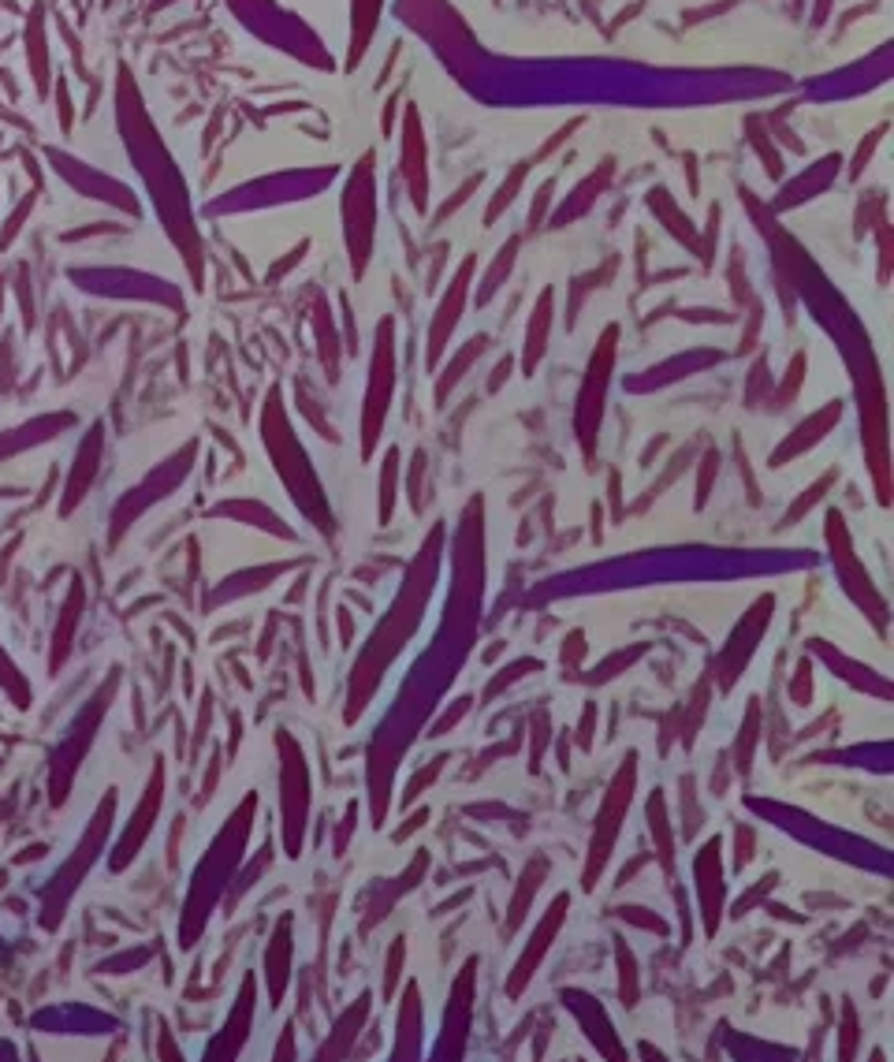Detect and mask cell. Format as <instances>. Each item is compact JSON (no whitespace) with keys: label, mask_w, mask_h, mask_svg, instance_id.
Here are the masks:
<instances>
[{"label":"cell","mask_w":894,"mask_h":1062,"mask_svg":"<svg viewBox=\"0 0 894 1062\" xmlns=\"http://www.w3.org/2000/svg\"><path fill=\"white\" fill-rule=\"evenodd\" d=\"M611 168H615V164H611V161H604V164H600V172H593V176L585 179V183H582V187H578V191L570 194V202L563 205V209H559V213H556V220H552V224H567V220H574V217H578V213H585V209H589V202H593V194H600V191H604V187H608Z\"/></svg>","instance_id":"cell-9"},{"label":"cell","mask_w":894,"mask_h":1062,"mask_svg":"<svg viewBox=\"0 0 894 1062\" xmlns=\"http://www.w3.org/2000/svg\"><path fill=\"white\" fill-rule=\"evenodd\" d=\"M827 15H831V0H816V12H813V27H824Z\"/></svg>","instance_id":"cell-21"},{"label":"cell","mask_w":894,"mask_h":1062,"mask_svg":"<svg viewBox=\"0 0 894 1062\" xmlns=\"http://www.w3.org/2000/svg\"><path fill=\"white\" fill-rule=\"evenodd\" d=\"M749 138H753V146H757L760 161H764V168H768V176H772V179L783 176V161H779V150H772V142H768V135L760 131L757 123H749Z\"/></svg>","instance_id":"cell-15"},{"label":"cell","mask_w":894,"mask_h":1062,"mask_svg":"<svg viewBox=\"0 0 894 1062\" xmlns=\"http://www.w3.org/2000/svg\"><path fill=\"white\" fill-rule=\"evenodd\" d=\"M552 191H556V183L548 179V183H544V187H541V194L533 198V209H529V224H533V228H537V224H541V220H544V213H548V202H552Z\"/></svg>","instance_id":"cell-19"},{"label":"cell","mask_w":894,"mask_h":1062,"mask_svg":"<svg viewBox=\"0 0 894 1062\" xmlns=\"http://www.w3.org/2000/svg\"><path fill=\"white\" fill-rule=\"evenodd\" d=\"M481 351H485V336H477V340H470L466 347H462L459 358L451 362V369H447L444 377H440V388H436V399H440V403H444V395L451 392V388H455V381H459L462 373H466V366H470V362H474V358H477Z\"/></svg>","instance_id":"cell-13"},{"label":"cell","mask_w":894,"mask_h":1062,"mask_svg":"<svg viewBox=\"0 0 894 1062\" xmlns=\"http://www.w3.org/2000/svg\"><path fill=\"white\" fill-rule=\"evenodd\" d=\"M883 131H887V127H876V131H868V138H865V142H861V146H857L854 164H850V176H854V179L861 176V172H865V164L872 161V153H876V146H880Z\"/></svg>","instance_id":"cell-17"},{"label":"cell","mask_w":894,"mask_h":1062,"mask_svg":"<svg viewBox=\"0 0 894 1062\" xmlns=\"http://www.w3.org/2000/svg\"><path fill=\"white\" fill-rule=\"evenodd\" d=\"M854 1036H857V1029H854V1010L846 1007V1033H842V1062L854 1059Z\"/></svg>","instance_id":"cell-20"},{"label":"cell","mask_w":894,"mask_h":1062,"mask_svg":"<svg viewBox=\"0 0 894 1062\" xmlns=\"http://www.w3.org/2000/svg\"><path fill=\"white\" fill-rule=\"evenodd\" d=\"M801 4H805V0H790V8H794V12H798Z\"/></svg>","instance_id":"cell-22"},{"label":"cell","mask_w":894,"mask_h":1062,"mask_svg":"<svg viewBox=\"0 0 894 1062\" xmlns=\"http://www.w3.org/2000/svg\"><path fill=\"white\" fill-rule=\"evenodd\" d=\"M403 168H407L410 179V198L418 209H425L429 202V172H425V135H421V116L418 109L410 105L407 120H403Z\"/></svg>","instance_id":"cell-4"},{"label":"cell","mask_w":894,"mask_h":1062,"mask_svg":"<svg viewBox=\"0 0 894 1062\" xmlns=\"http://www.w3.org/2000/svg\"><path fill=\"white\" fill-rule=\"evenodd\" d=\"M34 53V79L45 90V38H41V15H34V23L27 30V56Z\"/></svg>","instance_id":"cell-16"},{"label":"cell","mask_w":894,"mask_h":1062,"mask_svg":"<svg viewBox=\"0 0 894 1062\" xmlns=\"http://www.w3.org/2000/svg\"><path fill=\"white\" fill-rule=\"evenodd\" d=\"M567 906H570V899H567V895H563V899H556V906H552V913L544 917L541 932H533V940H529L526 954L518 958V969H515V973H511V981H507V995H511V999H518V995H522V988H526V984H529V977H533V969H537V962H541V958H544V951H548V943H552V936H556L559 917L567 913Z\"/></svg>","instance_id":"cell-5"},{"label":"cell","mask_w":894,"mask_h":1062,"mask_svg":"<svg viewBox=\"0 0 894 1062\" xmlns=\"http://www.w3.org/2000/svg\"><path fill=\"white\" fill-rule=\"evenodd\" d=\"M369 161H362V168H354V179L347 187V243H351V261H354V273L362 276L366 273V258H369V232H373V194H369Z\"/></svg>","instance_id":"cell-2"},{"label":"cell","mask_w":894,"mask_h":1062,"mask_svg":"<svg viewBox=\"0 0 894 1062\" xmlns=\"http://www.w3.org/2000/svg\"><path fill=\"white\" fill-rule=\"evenodd\" d=\"M548 332H552V291H544L541 302L533 306L529 317V332H526V373L537 369V362L548 351Z\"/></svg>","instance_id":"cell-7"},{"label":"cell","mask_w":894,"mask_h":1062,"mask_svg":"<svg viewBox=\"0 0 894 1062\" xmlns=\"http://www.w3.org/2000/svg\"><path fill=\"white\" fill-rule=\"evenodd\" d=\"M474 258H466L462 261V269L455 273V280H451V287H447V295L440 299V310H436L433 317V332H429V362L436 366V358H440V351H444V343L447 336L455 332V325H459V317H462V306H466V291H470V276H474Z\"/></svg>","instance_id":"cell-3"},{"label":"cell","mask_w":894,"mask_h":1062,"mask_svg":"<svg viewBox=\"0 0 894 1062\" xmlns=\"http://www.w3.org/2000/svg\"><path fill=\"white\" fill-rule=\"evenodd\" d=\"M380 8L384 0H351V53H347V68H354L369 49V38L377 30Z\"/></svg>","instance_id":"cell-6"},{"label":"cell","mask_w":894,"mask_h":1062,"mask_svg":"<svg viewBox=\"0 0 894 1062\" xmlns=\"http://www.w3.org/2000/svg\"><path fill=\"white\" fill-rule=\"evenodd\" d=\"M839 164H842V157L835 153V157H824V161L816 164L813 172H809V179H805V176L794 179V183H790V187L783 191V198H779V209H790V205H798L801 198H813V194H820V187H827V179L839 176Z\"/></svg>","instance_id":"cell-8"},{"label":"cell","mask_w":894,"mask_h":1062,"mask_svg":"<svg viewBox=\"0 0 894 1062\" xmlns=\"http://www.w3.org/2000/svg\"><path fill=\"white\" fill-rule=\"evenodd\" d=\"M630 787H634V757L619 772L608 802H604V813H600V824H596V835H593V850H589V865H585V887H593V880L600 876L604 861H608L611 843H615V828H619V813L630 805Z\"/></svg>","instance_id":"cell-1"},{"label":"cell","mask_w":894,"mask_h":1062,"mask_svg":"<svg viewBox=\"0 0 894 1062\" xmlns=\"http://www.w3.org/2000/svg\"><path fill=\"white\" fill-rule=\"evenodd\" d=\"M544 869H548V865H544V858H537V861H533V865H529L526 880H522V887H518L515 902H511V921H507V928H518V921H522V913H526L529 891H533V887H541Z\"/></svg>","instance_id":"cell-14"},{"label":"cell","mask_w":894,"mask_h":1062,"mask_svg":"<svg viewBox=\"0 0 894 1062\" xmlns=\"http://www.w3.org/2000/svg\"><path fill=\"white\" fill-rule=\"evenodd\" d=\"M623 958V1003H630L634 1007L637 1003V973H634V958L630 954H619Z\"/></svg>","instance_id":"cell-18"},{"label":"cell","mask_w":894,"mask_h":1062,"mask_svg":"<svg viewBox=\"0 0 894 1062\" xmlns=\"http://www.w3.org/2000/svg\"><path fill=\"white\" fill-rule=\"evenodd\" d=\"M515 258H518V239H511L507 246H500V254H496V261H492V269H488L485 280H481V291H477V302H481V306H485V302L503 287V280L511 276Z\"/></svg>","instance_id":"cell-10"},{"label":"cell","mask_w":894,"mask_h":1062,"mask_svg":"<svg viewBox=\"0 0 894 1062\" xmlns=\"http://www.w3.org/2000/svg\"><path fill=\"white\" fill-rule=\"evenodd\" d=\"M526 176H529V164H515V168H511V176L503 179V183H500V191L492 194V202H488V209H485V224H496V220L503 217V209H507V205H511V202H515V198H518V191H522V183H526Z\"/></svg>","instance_id":"cell-11"},{"label":"cell","mask_w":894,"mask_h":1062,"mask_svg":"<svg viewBox=\"0 0 894 1062\" xmlns=\"http://www.w3.org/2000/svg\"><path fill=\"white\" fill-rule=\"evenodd\" d=\"M708 854H712V843L705 846V854H701V861H697V869H701V884H705V921H708V932H716L719 925V899H723V884H719V872H716V880H712V872H708Z\"/></svg>","instance_id":"cell-12"}]
</instances>
